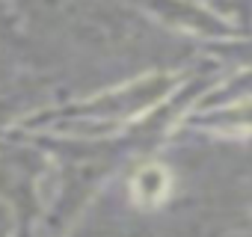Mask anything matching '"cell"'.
<instances>
[{
  "mask_svg": "<svg viewBox=\"0 0 252 237\" xmlns=\"http://www.w3.org/2000/svg\"><path fill=\"white\" fill-rule=\"evenodd\" d=\"M166 187H169V178L160 166H149L137 175L134 181V193L143 205H158L163 196H166Z\"/></svg>",
  "mask_w": 252,
  "mask_h": 237,
  "instance_id": "6da1fadb",
  "label": "cell"
}]
</instances>
